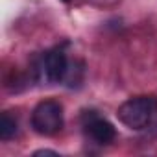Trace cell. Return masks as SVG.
Here are the masks:
<instances>
[{
	"label": "cell",
	"instance_id": "6da1fadb",
	"mask_svg": "<svg viewBox=\"0 0 157 157\" xmlns=\"http://www.w3.org/2000/svg\"><path fill=\"white\" fill-rule=\"evenodd\" d=\"M157 115V98L155 96H137L126 100L118 111V120L129 129H142L146 128L153 117Z\"/></svg>",
	"mask_w": 157,
	"mask_h": 157
},
{
	"label": "cell",
	"instance_id": "7a4b0ae2",
	"mask_svg": "<svg viewBox=\"0 0 157 157\" xmlns=\"http://www.w3.org/2000/svg\"><path fill=\"white\" fill-rule=\"evenodd\" d=\"M63 105L56 100H44L32 111V128L39 135H56L63 128Z\"/></svg>",
	"mask_w": 157,
	"mask_h": 157
},
{
	"label": "cell",
	"instance_id": "3957f363",
	"mask_svg": "<svg viewBox=\"0 0 157 157\" xmlns=\"http://www.w3.org/2000/svg\"><path fill=\"white\" fill-rule=\"evenodd\" d=\"M43 74L46 76V80L52 83H59L67 78L68 72V59L63 48H52L44 54L43 63H41Z\"/></svg>",
	"mask_w": 157,
	"mask_h": 157
},
{
	"label": "cell",
	"instance_id": "277c9868",
	"mask_svg": "<svg viewBox=\"0 0 157 157\" xmlns=\"http://www.w3.org/2000/svg\"><path fill=\"white\" fill-rule=\"evenodd\" d=\"M83 128H85L87 137L93 139L96 144H109V142L115 140V135H117L113 124L107 122L105 118L96 117V115H91V117L85 120Z\"/></svg>",
	"mask_w": 157,
	"mask_h": 157
},
{
	"label": "cell",
	"instance_id": "5b68a950",
	"mask_svg": "<svg viewBox=\"0 0 157 157\" xmlns=\"http://www.w3.org/2000/svg\"><path fill=\"white\" fill-rule=\"evenodd\" d=\"M17 131H19L17 120L10 113H2V117H0V139L10 140V139H13L17 135Z\"/></svg>",
	"mask_w": 157,
	"mask_h": 157
},
{
	"label": "cell",
	"instance_id": "8992f818",
	"mask_svg": "<svg viewBox=\"0 0 157 157\" xmlns=\"http://www.w3.org/2000/svg\"><path fill=\"white\" fill-rule=\"evenodd\" d=\"M33 155H57V151H52V150H39V151H35Z\"/></svg>",
	"mask_w": 157,
	"mask_h": 157
},
{
	"label": "cell",
	"instance_id": "52a82bcc",
	"mask_svg": "<svg viewBox=\"0 0 157 157\" xmlns=\"http://www.w3.org/2000/svg\"><path fill=\"white\" fill-rule=\"evenodd\" d=\"M61 2H70V0H61Z\"/></svg>",
	"mask_w": 157,
	"mask_h": 157
}]
</instances>
